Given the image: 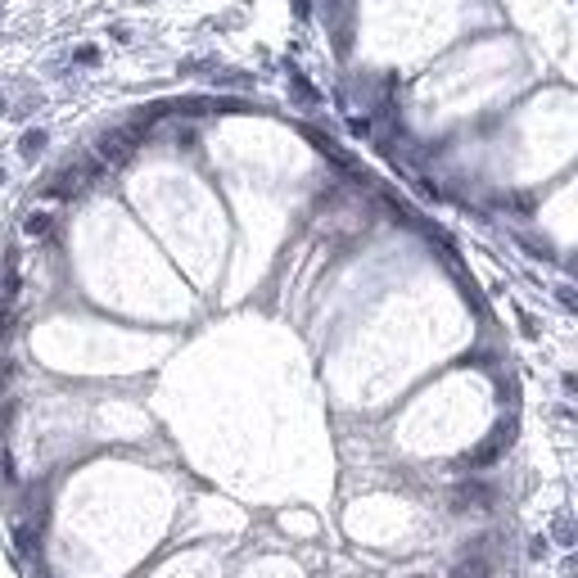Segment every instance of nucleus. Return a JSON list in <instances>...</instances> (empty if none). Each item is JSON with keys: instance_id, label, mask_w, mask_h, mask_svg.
<instances>
[{"instance_id": "nucleus-1", "label": "nucleus", "mask_w": 578, "mask_h": 578, "mask_svg": "<svg viewBox=\"0 0 578 578\" xmlns=\"http://www.w3.org/2000/svg\"><path fill=\"white\" fill-rule=\"evenodd\" d=\"M45 140H50V136H45V131H41V127H32V131H23V136H18V154H23V158H36V154H41V150H45Z\"/></svg>"}, {"instance_id": "nucleus-2", "label": "nucleus", "mask_w": 578, "mask_h": 578, "mask_svg": "<svg viewBox=\"0 0 578 578\" xmlns=\"http://www.w3.org/2000/svg\"><path fill=\"white\" fill-rule=\"evenodd\" d=\"M50 213H28L23 217V235H32V240H41V235H50Z\"/></svg>"}, {"instance_id": "nucleus-3", "label": "nucleus", "mask_w": 578, "mask_h": 578, "mask_svg": "<svg viewBox=\"0 0 578 578\" xmlns=\"http://www.w3.org/2000/svg\"><path fill=\"white\" fill-rule=\"evenodd\" d=\"M457 578H488V560L484 556H470L457 565Z\"/></svg>"}, {"instance_id": "nucleus-4", "label": "nucleus", "mask_w": 578, "mask_h": 578, "mask_svg": "<svg viewBox=\"0 0 578 578\" xmlns=\"http://www.w3.org/2000/svg\"><path fill=\"white\" fill-rule=\"evenodd\" d=\"M72 64L95 68V64H100V45H72Z\"/></svg>"}, {"instance_id": "nucleus-5", "label": "nucleus", "mask_w": 578, "mask_h": 578, "mask_svg": "<svg viewBox=\"0 0 578 578\" xmlns=\"http://www.w3.org/2000/svg\"><path fill=\"white\" fill-rule=\"evenodd\" d=\"M556 538H560L565 547L574 543V520H569V515H560V520H556Z\"/></svg>"}, {"instance_id": "nucleus-6", "label": "nucleus", "mask_w": 578, "mask_h": 578, "mask_svg": "<svg viewBox=\"0 0 578 578\" xmlns=\"http://www.w3.org/2000/svg\"><path fill=\"white\" fill-rule=\"evenodd\" d=\"M528 556L543 560V556H547V538H533V543H528Z\"/></svg>"}, {"instance_id": "nucleus-7", "label": "nucleus", "mask_w": 578, "mask_h": 578, "mask_svg": "<svg viewBox=\"0 0 578 578\" xmlns=\"http://www.w3.org/2000/svg\"><path fill=\"white\" fill-rule=\"evenodd\" d=\"M140 5H154V0H140Z\"/></svg>"}, {"instance_id": "nucleus-8", "label": "nucleus", "mask_w": 578, "mask_h": 578, "mask_svg": "<svg viewBox=\"0 0 578 578\" xmlns=\"http://www.w3.org/2000/svg\"><path fill=\"white\" fill-rule=\"evenodd\" d=\"M0 113H5V100H0Z\"/></svg>"}]
</instances>
